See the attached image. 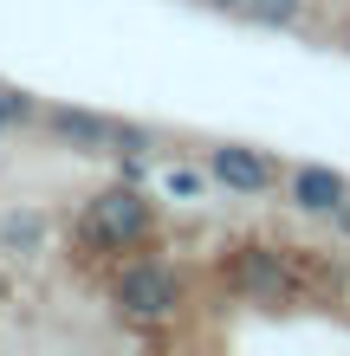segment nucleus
<instances>
[{"instance_id": "obj_1", "label": "nucleus", "mask_w": 350, "mask_h": 356, "mask_svg": "<svg viewBox=\"0 0 350 356\" xmlns=\"http://www.w3.org/2000/svg\"><path fill=\"white\" fill-rule=\"evenodd\" d=\"M111 311L136 330H156L182 311V272L169 259H130L111 279Z\"/></svg>"}, {"instance_id": "obj_2", "label": "nucleus", "mask_w": 350, "mask_h": 356, "mask_svg": "<svg viewBox=\"0 0 350 356\" xmlns=\"http://www.w3.org/2000/svg\"><path fill=\"white\" fill-rule=\"evenodd\" d=\"M85 234L97 246H111V253H123V246H143L156 234V195L143 181H111L97 188V195L85 201Z\"/></svg>"}, {"instance_id": "obj_3", "label": "nucleus", "mask_w": 350, "mask_h": 356, "mask_svg": "<svg viewBox=\"0 0 350 356\" xmlns=\"http://www.w3.org/2000/svg\"><path fill=\"white\" fill-rule=\"evenodd\" d=\"M208 181L221 195H234V201H266L273 188H285V169L260 143H214L208 149Z\"/></svg>"}, {"instance_id": "obj_4", "label": "nucleus", "mask_w": 350, "mask_h": 356, "mask_svg": "<svg viewBox=\"0 0 350 356\" xmlns=\"http://www.w3.org/2000/svg\"><path fill=\"white\" fill-rule=\"evenodd\" d=\"M228 285L240 291V298H253V305H279V298H292V266H285L273 246H240V253L228 259Z\"/></svg>"}, {"instance_id": "obj_5", "label": "nucleus", "mask_w": 350, "mask_h": 356, "mask_svg": "<svg viewBox=\"0 0 350 356\" xmlns=\"http://www.w3.org/2000/svg\"><path fill=\"white\" fill-rule=\"evenodd\" d=\"M344 201H350V175L331 169V162H299V169H285V207H299V214H312V220H331Z\"/></svg>"}, {"instance_id": "obj_6", "label": "nucleus", "mask_w": 350, "mask_h": 356, "mask_svg": "<svg viewBox=\"0 0 350 356\" xmlns=\"http://www.w3.org/2000/svg\"><path fill=\"white\" fill-rule=\"evenodd\" d=\"M39 123H46V136L58 143V149H72V156L111 149V130H117V117H104V111H78V104H52Z\"/></svg>"}, {"instance_id": "obj_7", "label": "nucleus", "mask_w": 350, "mask_h": 356, "mask_svg": "<svg viewBox=\"0 0 350 356\" xmlns=\"http://www.w3.org/2000/svg\"><path fill=\"white\" fill-rule=\"evenodd\" d=\"M299 13H305V0H246V7H240V19H246V26H260V33L299 26Z\"/></svg>"}, {"instance_id": "obj_8", "label": "nucleus", "mask_w": 350, "mask_h": 356, "mask_svg": "<svg viewBox=\"0 0 350 356\" xmlns=\"http://www.w3.org/2000/svg\"><path fill=\"white\" fill-rule=\"evenodd\" d=\"M33 117H39V111H33V97H26V91L0 85V136H7V130H26Z\"/></svg>"}, {"instance_id": "obj_9", "label": "nucleus", "mask_w": 350, "mask_h": 356, "mask_svg": "<svg viewBox=\"0 0 350 356\" xmlns=\"http://www.w3.org/2000/svg\"><path fill=\"white\" fill-rule=\"evenodd\" d=\"M208 169H169V175H162V195H175V201H201V195H208Z\"/></svg>"}, {"instance_id": "obj_10", "label": "nucleus", "mask_w": 350, "mask_h": 356, "mask_svg": "<svg viewBox=\"0 0 350 356\" xmlns=\"http://www.w3.org/2000/svg\"><path fill=\"white\" fill-rule=\"evenodd\" d=\"M111 149H117V156H150V149H156V130H143V123H123V117H117Z\"/></svg>"}, {"instance_id": "obj_11", "label": "nucleus", "mask_w": 350, "mask_h": 356, "mask_svg": "<svg viewBox=\"0 0 350 356\" xmlns=\"http://www.w3.org/2000/svg\"><path fill=\"white\" fill-rule=\"evenodd\" d=\"M39 234H46L39 220H7V246H19V253H26V246H33Z\"/></svg>"}, {"instance_id": "obj_12", "label": "nucleus", "mask_w": 350, "mask_h": 356, "mask_svg": "<svg viewBox=\"0 0 350 356\" xmlns=\"http://www.w3.org/2000/svg\"><path fill=\"white\" fill-rule=\"evenodd\" d=\"M331 227H337V234L350 240V201H344V207H337V214H331Z\"/></svg>"}, {"instance_id": "obj_13", "label": "nucleus", "mask_w": 350, "mask_h": 356, "mask_svg": "<svg viewBox=\"0 0 350 356\" xmlns=\"http://www.w3.org/2000/svg\"><path fill=\"white\" fill-rule=\"evenodd\" d=\"M201 7H214V13H240L246 0H201Z\"/></svg>"}, {"instance_id": "obj_14", "label": "nucleus", "mask_w": 350, "mask_h": 356, "mask_svg": "<svg viewBox=\"0 0 350 356\" xmlns=\"http://www.w3.org/2000/svg\"><path fill=\"white\" fill-rule=\"evenodd\" d=\"M344 52H350V26H344Z\"/></svg>"}]
</instances>
